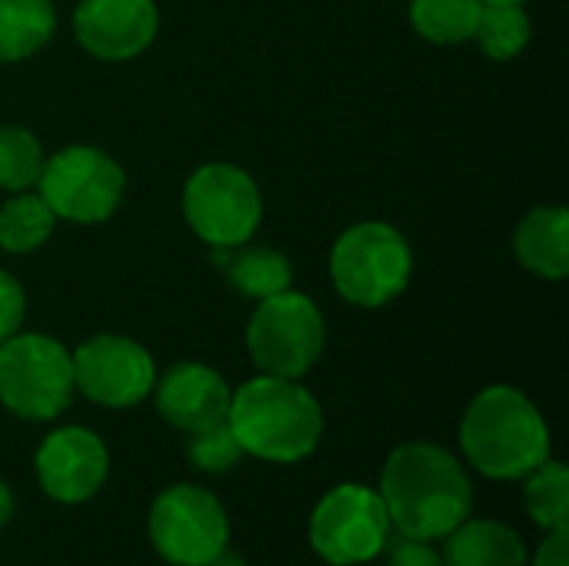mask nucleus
<instances>
[{
	"mask_svg": "<svg viewBox=\"0 0 569 566\" xmlns=\"http://www.w3.org/2000/svg\"><path fill=\"white\" fill-rule=\"evenodd\" d=\"M387 566H443V560H440V550L430 540H410V537H403L390 550Z\"/></svg>",
	"mask_w": 569,
	"mask_h": 566,
	"instance_id": "a878e982",
	"label": "nucleus"
},
{
	"mask_svg": "<svg viewBox=\"0 0 569 566\" xmlns=\"http://www.w3.org/2000/svg\"><path fill=\"white\" fill-rule=\"evenodd\" d=\"M443 566H527L523 537L503 520H463L443 537Z\"/></svg>",
	"mask_w": 569,
	"mask_h": 566,
	"instance_id": "dca6fc26",
	"label": "nucleus"
},
{
	"mask_svg": "<svg viewBox=\"0 0 569 566\" xmlns=\"http://www.w3.org/2000/svg\"><path fill=\"white\" fill-rule=\"evenodd\" d=\"M480 10L483 0H410V23L430 43L457 47L473 40Z\"/></svg>",
	"mask_w": 569,
	"mask_h": 566,
	"instance_id": "aec40b11",
	"label": "nucleus"
},
{
	"mask_svg": "<svg viewBox=\"0 0 569 566\" xmlns=\"http://www.w3.org/2000/svg\"><path fill=\"white\" fill-rule=\"evenodd\" d=\"M160 27L153 0H80L73 10L77 43L107 63L140 57Z\"/></svg>",
	"mask_w": 569,
	"mask_h": 566,
	"instance_id": "ddd939ff",
	"label": "nucleus"
},
{
	"mask_svg": "<svg viewBox=\"0 0 569 566\" xmlns=\"http://www.w3.org/2000/svg\"><path fill=\"white\" fill-rule=\"evenodd\" d=\"M517 260L543 280H563L569 274V210L533 207L513 230Z\"/></svg>",
	"mask_w": 569,
	"mask_h": 566,
	"instance_id": "2eb2a0df",
	"label": "nucleus"
},
{
	"mask_svg": "<svg viewBox=\"0 0 569 566\" xmlns=\"http://www.w3.org/2000/svg\"><path fill=\"white\" fill-rule=\"evenodd\" d=\"M523 487L527 514L540 530H560L569 524V470L567 464L547 457L540 467H533Z\"/></svg>",
	"mask_w": 569,
	"mask_h": 566,
	"instance_id": "4be33fe9",
	"label": "nucleus"
},
{
	"mask_svg": "<svg viewBox=\"0 0 569 566\" xmlns=\"http://www.w3.org/2000/svg\"><path fill=\"white\" fill-rule=\"evenodd\" d=\"M150 544L173 566H210L230 547V517L223 504L197 484L167 487L150 507Z\"/></svg>",
	"mask_w": 569,
	"mask_h": 566,
	"instance_id": "9d476101",
	"label": "nucleus"
},
{
	"mask_svg": "<svg viewBox=\"0 0 569 566\" xmlns=\"http://www.w3.org/2000/svg\"><path fill=\"white\" fill-rule=\"evenodd\" d=\"M530 33H533V23H530V13H527L523 3H490V0H483L480 23H477V33H473L483 57H490L497 63L517 60L527 50Z\"/></svg>",
	"mask_w": 569,
	"mask_h": 566,
	"instance_id": "412c9836",
	"label": "nucleus"
},
{
	"mask_svg": "<svg viewBox=\"0 0 569 566\" xmlns=\"http://www.w3.org/2000/svg\"><path fill=\"white\" fill-rule=\"evenodd\" d=\"M227 424L243 454L270 464H297L320 447L323 407L300 380L260 374L233 390Z\"/></svg>",
	"mask_w": 569,
	"mask_h": 566,
	"instance_id": "f03ea898",
	"label": "nucleus"
},
{
	"mask_svg": "<svg viewBox=\"0 0 569 566\" xmlns=\"http://www.w3.org/2000/svg\"><path fill=\"white\" fill-rule=\"evenodd\" d=\"M460 447L483 477L523 480L550 457V427L523 390L497 384L470 400L460 420Z\"/></svg>",
	"mask_w": 569,
	"mask_h": 566,
	"instance_id": "7ed1b4c3",
	"label": "nucleus"
},
{
	"mask_svg": "<svg viewBox=\"0 0 569 566\" xmlns=\"http://www.w3.org/2000/svg\"><path fill=\"white\" fill-rule=\"evenodd\" d=\"M73 387L110 410L137 407L150 397L157 367L143 344L120 334H97L83 340L73 354Z\"/></svg>",
	"mask_w": 569,
	"mask_h": 566,
	"instance_id": "9b49d317",
	"label": "nucleus"
},
{
	"mask_svg": "<svg viewBox=\"0 0 569 566\" xmlns=\"http://www.w3.org/2000/svg\"><path fill=\"white\" fill-rule=\"evenodd\" d=\"M393 524L380 490L340 484L320 497L310 517V544L330 566H360L377 560L390 544Z\"/></svg>",
	"mask_w": 569,
	"mask_h": 566,
	"instance_id": "1a4fd4ad",
	"label": "nucleus"
},
{
	"mask_svg": "<svg viewBox=\"0 0 569 566\" xmlns=\"http://www.w3.org/2000/svg\"><path fill=\"white\" fill-rule=\"evenodd\" d=\"M57 227V214L37 190L10 193L0 207V247L7 254H33L40 250Z\"/></svg>",
	"mask_w": 569,
	"mask_h": 566,
	"instance_id": "6ab92c4d",
	"label": "nucleus"
},
{
	"mask_svg": "<svg viewBox=\"0 0 569 566\" xmlns=\"http://www.w3.org/2000/svg\"><path fill=\"white\" fill-rule=\"evenodd\" d=\"M243 447L240 440L233 437L230 424H217L210 430H200V434H190V444H187V460L190 467L203 470V474H230L240 460H243Z\"/></svg>",
	"mask_w": 569,
	"mask_h": 566,
	"instance_id": "b1692460",
	"label": "nucleus"
},
{
	"mask_svg": "<svg viewBox=\"0 0 569 566\" xmlns=\"http://www.w3.org/2000/svg\"><path fill=\"white\" fill-rule=\"evenodd\" d=\"M183 217L207 247H243L263 217L260 187L237 163H203L183 187Z\"/></svg>",
	"mask_w": 569,
	"mask_h": 566,
	"instance_id": "0eeeda50",
	"label": "nucleus"
},
{
	"mask_svg": "<svg viewBox=\"0 0 569 566\" xmlns=\"http://www.w3.org/2000/svg\"><path fill=\"white\" fill-rule=\"evenodd\" d=\"M43 160L40 140L27 127L0 123V190L20 193L37 187Z\"/></svg>",
	"mask_w": 569,
	"mask_h": 566,
	"instance_id": "5701e85b",
	"label": "nucleus"
},
{
	"mask_svg": "<svg viewBox=\"0 0 569 566\" xmlns=\"http://www.w3.org/2000/svg\"><path fill=\"white\" fill-rule=\"evenodd\" d=\"M490 3H527V0H490Z\"/></svg>",
	"mask_w": 569,
	"mask_h": 566,
	"instance_id": "c756f323",
	"label": "nucleus"
},
{
	"mask_svg": "<svg viewBox=\"0 0 569 566\" xmlns=\"http://www.w3.org/2000/svg\"><path fill=\"white\" fill-rule=\"evenodd\" d=\"M380 497L400 537L433 544L470 517L473 484L450 450L430 440H413L387 457Z\"/></svg>",
	"mask_w": 569,
	"mask_h": 566,
	"instance_id": "f257e3e1",
	"label": "nucleus"
},
{
	"mask_svg": "<svg viewBox=\"0 0 569 566\" xmlns=\"http://www.w3.org/2000/svg\"><path fill=\"white\" fill-rule=\"evenodd\" d=\"M13 507H17V500H13V490L0 480V530L10 524V517H13Z\"/></svg>",
	"mask_w": 569,
	"mask_h": 566,
	"instance_id": "cd10ccee",
	"label": "nucleus"
},
{
	"mask_svg": "<svg viewBox=\"0 0 569 566\" xmlns=\"http://www.w3.org/2000/svg\"><path fill=\"white\" fill-rule=\"evenodd\" d=\"M70 350L47 334L0 340V404L20 420H53L73 397Z\"/></svg>",
	"mask_w": 569,
	"mask_h": 566,
	"instance_id": "39448f33",
	"label": "nucleus"
},
{
	"mask_svg": "<svg viewBox=\"0 0 569 566\" xmlns=\"http://www.w3.org/2000/svg\"><path fill=\"white\" fill-rule=\"evenodd\" d=\"M330 277L337 294L353 307H387L413 277V250L407 237L383 220L347 227L330 250Z\"/></svg>",
	"mask_w": 569,
	"mask_h": 566,
	"instance_id": "20e7f679",
	"label": "nucleus"
},
{
	"mask_svg": "<svg viewBox=\"0 0 569 566\" xmlns=\"http://www.w3.org/2000/svg\"><path fill=\"white\" fill-rule=\"evenodd\" d=\"M127 190L123 167L100 147H63L43 160L37 193L67 224H103L117 214Z\"/></svg>",
	"mask_w": 569,
	"mask_h": 566,
	"instance_id": "6e6552de",
	"label": "nucleus"
},
{
	"mask_svg": "<svg viewBox=\"0 0 569 566\" xmlns=\"http://www.w3.org/2000/svg\"><path fill=\"white\" fill-rule=\"evenodd\" d=\"M327 347V324L320 307L300 290H280L257 300L247 324V350L260 374L300 380L313 370Z\"/></svg>",
	"mask_w": 569,
	"mask_h": 566,
	"instance_id": "423d86ee",
	"label": "nucleus"
},
{
	"mask_svg": "<svg viewBox=\"0 0 569 566\" xmlns=\"http://www.w3.org/2000/svg\"><path fill=\"white\" fill-rule=\"evenodd\" d=\"M37 480L43 494L57 504H87L100 494L110 454L107 444L87 427H60L43 437L37 457Z\"/></svg>",
	"mask_w": 569,
	"mask_h": 566,
	"instance_id": "f8f14e48",
	"label": "nucleus"
},
{
	"mask_svg": "<svg viewBox=\"0 0 569 566\" xmlns=\"http://www.w3.org/2000/svg\"><path fill=\"white\" fill-rule=\"evenodd\" d=\"M210 566H247V560H243L240 554H233L230 547H223V550H220V557H217Z\"/></svg>",
	"mask_w": 569,
	"mask_h": 566,
	"instance_id": "c85d7f7f",
	"label": "nucleus"
},
{
	"mask_svg": "<svg viewBox=\"0 0 569 566\" xmlns=\"http://www.w3.org/2000/svg\"><path fill=\"white\" fill-rule=\"evenodd\" d=\"M210 250L223 264L230 287L247 300H267L280 290H290V284H293L290 260L273 247H247L243 244L233 250H223V247H210Z\"/></svg>",
	"mask_w": 569,
	"mask_h": 566,
	"instance_id": "f3484780",
	"label": "nucleus"
},
{
	"mask_svg": "<svg viewBox=\"0 0 569 566\" xmlns=\"http://www.w3.org/2000/svg\"><path fill=\"white\" fill-rule=\"evenodd\" d=\"M150 394H153L157 414L170 427L183 430L187 437L223 424L230 414V397H233L230 384L213 367L193 364V360L173 364L163 377L153 380Z\"/></svg>",
	"mask_w": 569,
	"mask_h": 566,
	"instance_id": "4468645a",
	"label": "nucleus"
},
{
	"mask_svg": "<svg viewBox=\"0 0 569 566\" xmlns=\"http://www.w3.org/2000/svg\"><path fill=\"white\" fill-rule=\"evenodd\" d=\"M530 566H569V534L567 527L560 530H547L543 544L537 547L533 560H527Z\"/></svg>",
	"mask_w": 569,
	"mask_h": 566,
	"instance_id": "bb28decb",
	"label": "nucleus"
},
{
	"mask_svg": "<svg viewBox=\"0 0 569 566\" xmlns=\"http://www.w3.org/2000/svg\"><path fill=\"white\" fill-rule=\"evenodd\" d=\"M27 314V294L20 280L7 270H0V340L13 337Z\"/></svg>",
	"mask_w": 569,
	"mask_h": 566,
	"instance_id": "393cba45",
	"label": "nucleus"
},
{
	"mask_svg": "<svg viewBox=\"0 0 569 566\" xmlns=\"http://www.w3.org/2000/svg\"><path fill=\"white\" fill-rule=\"evenodd\" d=\"M57 30L53 0H0V63L33 57Z\"/></svg>",
	"mask_w": 569,
	"mask_h": 566,
	"instance_id": "a211bd4d",
	"label": "nucleus"
}]
</instances>
